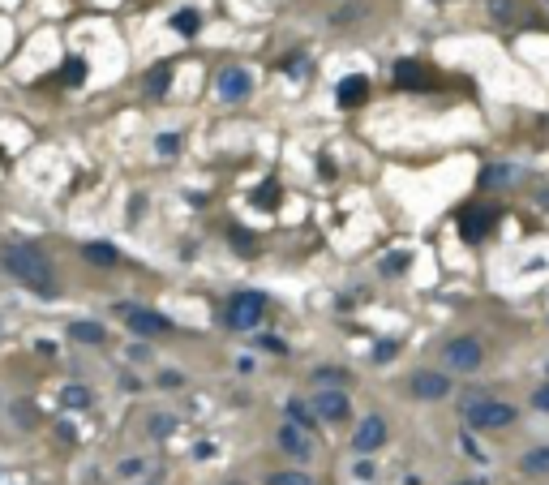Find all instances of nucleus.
I'll return each instance as SVG.
<instances>
[{
	"instance_id": "b1692460",
	"label": "nucleus",
	"mask_w": 549,
	"mask_h": 485,
	"mask_svg": "<svg viewBox=\"0 0 549 485\" xmlns=\"http://www.w3.org/2000/svg\"><path fill=\"white\" fill-rule=\"evenodd\" d=\"M60 403H64V408H90V391L77 386V382H69V386H60Z\"/></svg>"
},
{
	"instance_id": "7ed1b4c3",
	"label": "nucleus",
	"mask_w": 549,
	"mask_h": 485,
	"mask_svg": "<svg viewBox=\"0 0 549 485\" xmlns=\"http://www.w3.org/2000/svg\"><path fill=\"white\" fill-rule=\"evenodd\" d=\"M459 416H463L468 430H511L515 421H520V408H515V403H507V399L481 395V399H472V403H463Z\"/></svg>"
},
{
	"instance_id": "1a4fd4ad",
	"label": "nucleus",
	"mask_w": 549,
	"mask_h": 485,
	"mask_svg": "<svg viewBox=\"0 0 549 485\" xmlns=\"http://www.w3.org/2000/svg\"><path fill=\"white\" fill-rule=\"evenodd\" d=\"M386 438H391V421H386L382 412H369V416H361V425L352 430V451H357V456H374V451L386 447Z\"/></svg>"
},
{
	"instance_id": "20e7f679",
	"label": "nucleus",
	"mask_w": 549,
	"mask_h": 485,
	"mask_svg": "<svg viewBox=\"0 0 549 485\" xmlns=\"http://www.w3.org/2000/svg\"><path fill=\"white\" fill-rule=\"evenodd\" d=\"M498 223H502V211H498V206H485V202H472V206H463V211L455 215V228H459V236L468 240V245H481Z\"/></svg>"
},
{
	"instance_id": "8fccbe9b",
	"label": "nucleus",
	"mask_w": 549,
	"mask_h": 485,
	"mask_svg": "<svg viewBox=\"0 0 549 485\" xmlns=\"http://www.w3.org/2000/svg\"><path fill=\"white\" fill-rule=\"evenodd\" d=\"M545 369H549V365H545Z\"/></svg>"
},
{
	"instance_id": "a18cd8bd",
	"label": "nucleus",
	"mask_w": 549,
	"mask_h": 485,
	"mask_svg": "<svg viewBox=\"0 0 549 485\" xmlns=\"http://www.w3.org/2000/svg\"><path fill=\"white\" fill-rule=\"evenodd\" d=\"M459 485H481V481H459Z\"/></svg>"
},
{
	"instance_id": "2eb2a0df",
	"label": "nucleus",
	"mask_w": 549,
	"mask_h": 485,
	"mask_svg": "<svg viewBox=\"0 0 549 485\" xmlns=\"http://www.w3.org/2000/svg\"><path fill=\"white\" fill-rule=\"evenodd\" d=\"M520 168H515V164H485V168H481V185H485V189H507V185H515V181H520Z\"/></svg>"
},
{
	"instance_id": "72a5a7b5",
	"label": "nucleus",
	"mask_w": 549,
	"mask_h": 485,
	"mask_svg": "<svg viewBox=\"0 0 549 485\" xmlns=\"http://www.w3.org/2000/svg\"><path fill=\"white\" fill-rule=\"evenodd\" d=\"M305 69H309V60H305L301 52H296V56H288V60H283V73H288V77H305Z\"/></svg>"
},
{
	"instance_id": "0eeeda50",
	"label": "nucleus",
	"mask_w": 549,
	"mask_h": 485,
	"mask_svg": "<svg viewBox=\"0 0 549 485\" xmlns=\"http://www.w3.org/2000/svg\"><path fill=\"white\" fill-rule=\"evenodd\" d=\"M309 408H314L318 421H331V425L352 421V399H348L344 386H318V395L309 399Z\"/></svg>"
},
{
	"instance_id": "c85d7f7f",
	"label": "nucleus",
	"mask_w": 549,
	"mask_h": 485,
	"mask_svg": "<svg viewBox=\"0 0 549 485\" xmlns=\"http://www.w3.org/2000/svg\"><path fill=\"white\" fill-rule=\"evenodd\" d=\"M459 451H463L468 460H476V464H485V460H489L485 451H481V443L472 438V434H463V430H459Z\"/></svg>"
},
{
	"instance_id": "2f4dec72",
	"label": "nucleus",
	"mask_w": 549,
	"mask_h": 485,
	"mask_svg": "<svg viewBox=\"0 0 549 485\" xmlns=\"http://www.w3.org/2000/svg\"><path fill=\"white\" fill-rule=\"evenodd\" d=\"M257 348H262V352H274V357H288V344H283L279 335H257Z\"/></svg>"
},
{
	"instance_id": "f03ea898",
	"label": "nucleus",
	"mask_w": 549,
	"mask_h": 485,
	"mask_svg": "<svg viewBox=\"0 0 549 485\" xmlns=\"http://www.w3.org/2000/svg\"><path fill=\"white\" fill-rule=\"evenodd\" d=\"M266 297L262 293H253V288H236V293L219 305V327H228V331H257L262 327V318H266Z\"/></svg>"
},
{
	"instance_id": "ddd939ff",
	"label": "nucleus",
	"mask_w": 549,
	"mask_h": 485,
	"mask_svg": "<svg viewBox=\"0 0 549 485\" xmlns=\"http://www.w3.org/2000/svg\"><path fill=\"white\" fill-rule=\"evenodd\" d=\"M365 95H369V77H365V73H348L344 82L335 86V103L344 108V112H352V108L365 103Z\"/></svg>"
},
{
	"instance_id": "58836bf2",
	"label": "nucleus",
	"mask_w": 549,
	"mask_h": 485,
	"mask_svg": "<svg viewBox=\"0 0 549 485\" xmlns=\"http://www.w3.org/2000/svg\"><path fill=\"white\" fill-rule=\"evenodd\" d=\"M532 408H537V412H549V382L532 391Z\"/></svg>"
},
{
	"instance_id": "39448f33",
	"label": "nucleus",
	"mask_w": 549,
	"mask_h": 485,
	"mask_svg": "<svg viewBox=\"0 0 549 485\" xmlns=\"http://www.w3.org/2000/svg\"><path fill=\"white\" fill-rule=\"evenodd\" d=\"M442 365L450 374H476V369L485 365V348H481L476 335H455V339H446V348H442Z\"/></svg>"
},
{
	"instance_id": "4468645a",
	"label": "nucleus",
	"mask_w": 549,
	"mask_h": 485,
	"mask_svg": "<svg viewBox=\"0 0 549 485\" xmlns=\"http://www.w3.org/2000/svg\"><path fill=\"white\" fill-rule=\"evenodd\" d=\"M82 258H86L90 266H120V249L112 245V240H86Z\"/></svg>"
},
{
	"instance_id": "49530a36",
	"label": "nucleus",
	"mask_w": 549,
	"mask_h": 485,
	"mask_svg": "<svg viewBox=\"0 0 549 485\" xmlns=\"http://www.w3.org/2000/svg\"><path fill=\"white\" fill-rule=\"evenodd\" d=\"M228 485H245V481H228Z\"/></svg>"
},
{
	"instance_id": "f257e3e1",
	"label": "nucleus",
	"mask_w": 549,
	"mask_h": 485,
	"mask_svg": "<svg viewBox=\"0 0 549 485\" xmlns=\"http://www.w3.org/2000/svg\"><path fill=\"white\" fill-rule=\"evenodd\" d=\"M0 271H5L9 279H18L22 288H30L35 297H43V301H52L60 293L56 266L47 262V253L39 245H26V240H13V245L0 249Z\"/></svg>"
},
{
	"instance_id": "c756f323",
	"label": "nucleus",
	"mask_w": 549,
	"mask_h": 485,
	"mask_svg": "<svg viewBox=\"0 0 549 485\" xmlns=\"http://www.w3.org/2000/svg\"><path fill=\"white\" fill-rule=\"evenodd\" d=\"M489 18L494 22H515V0H489Z\"/></svg>"
},
{
	"instance_id": "a878e982",
	"label": "nucleus",
	"mask_w": 549,
	"mask_h": 485,
	"mask_svg": "<svg viewBox=\"0 0 549 485\" xmlns=\"http://www.w3.org/2000/svg\"><path fill=\"white\" fill-rule=\"evenodd\" d=\"M185 382H189V378L181 374V369H159V374H155V386H159V391H181Z\"/></svg>"
},
{
	"instance_id": "5701e85b",
	"label": "nucleus",
	"mask_w": 549,
	"mask_h": 485,
	"mask_svg": "<svg viewBox=\"0 0 549 485\" xmlns=\"http://www.w3.org/2000/svg\"><path fill=\"white\" fill-rule=\"evenodd\" d=\"M172 30H181V35H198V30H202V13H198V9L172 13Z\"/></svg>"
},
{
	"instance_id": "c03bdc74",
	"label": "nucleus",
	"mask_w": 549,
	"mask_h": 485,
	"mask_svg": "<svg viewBox=\"0 0 549 485\" xmlns=\"http://www.w3.org/2000/svg\"><path fill=\"white\" fill-rule=\"evenodd\" d=\"M318 172H322V181H331V176H335V164H331V159H327V155H322V159H318Z\"/></svg>"
},
{
	"instance_id": "79ce46f5",
	"label": "nucleus",
	"mask_w": 549,
	"mask_h": 485,
	"mask_svg": "<svg viewBox=\"0 0 549 485\" xmlns=\"http://www.w3.org/2000/svg\"><path fill=\"white\" fill-rule=\"evenodd\" d=\"M215 456V443H198L193 447V460H211Z\"/></svg>"
},
{
	"instance_id": "ea45409f",
	"label": "nucleus",
	"mask_w": 549,
	"mask_h": 485,
	"mask_svg": "<svg viewBox=\"0 0 549 485\" xmlns=\"http://www.w3.org/2000/svg\"><path fill=\"white\" fill-rule=\"evenodd\" d=\"M116 386H120V391H142L138 374H120V378H116Z\"/></svg>"
},
{
	"instance_id": "9b49d317",
	"label": "nucleus",
	"mask_w": 549,
	"mask_h": 485,
	"mask_svg": "<svg viewBox=\"0 0 549 485\" xmlns=\"http://www.w3.org/2000/svg\"><path fill=\"white\" fill-rule=\"evenodd\" d=\"M215 90H219L223 103H245L253 95V73L249 69H223L215 77Z\"/></svg>"
},
{
	"instance_id": "f8f14e48",
	"label": "nucleus",
	"mask_w": 549,
	"mask_h": 485,
	"mask_svg": "<svg viewBox=\"0 0 549 485\" xmlns=\"http://www.w3.org/2000/svg\"><path fill=\"white\" fill-rule=\"evenodd\" d=\"M391 82L399 90H429L433 77H429V69H425L421 60H395L391 64Z\"/></svg>"
},
{
	"instance_id": "f3484780",
	"label": "nucleus",
	"mask_w": 549,
	"mask_h": 485,
	"mask_svg": "<svg viewBox=\"0 0 549 485\" xmlns=\"http://www.w3.org/2000/svg\"><path fill=\"white\" fill-rule=\"evenodd\" d=\"M520 473H528V477H549V447L524 451V456H520Z\"/></svg>"
},
{
	"instance_id": "6ab92c4d",
	"label": "nucleus",
	"mask_w": 549,
	"mask_h": 485,
	"mask_svg": "<svg viewBox=\"0 0 549 485\" xmlns=\"http://www.w3.org/2000/svg\"><path fill=\"white\" fill-rule=\"evenodd\" d=\"M146 90L155 95V99H164V95L172 90V64H155V69L146 73Z\"/></svg>"
},
{
	"instance_id": "4c0bfd02",
	"label": "nucleus",
	"mask_w": 549,
	"mask_h": 485,
	"mask_svg": "<svg viewBox=\"0 0 549 485\" xmlns=\"http://www.w3.org/2000/svg\"><path fill=\"white\" fill-rule=\"evenodd\" d=\"M232 240H236V253H245V258L253 253V236L245 228H232Z\"/></svg>"
},
{
	"instance_id": "473e14b6",
	"label": "nucleus",
	"mask_w": 549,
	"mask_h": 485,
	"mask_svg": "<svg viewBox=\"0 0 549 485\" xmlns=\"http://www.w3.org/2000/svg\"><path fill=\"white\" fill-rule=\"evenodd\" d=\"M352 477H357V481H374L378 473H374V460H369V456H357V464H352Z\"/></svg>"
},
{
	"instance_id": "aec40b11",
	"label": "nucleus",
	"mask_w": 549,
	"mask_h": 485,
	"mask_svg": "<svg viewBox=\"0 0 549 485\" xmlns=\"http://www.w3.org/2000/svg\"><path fill=\"white\" fill-rule=\"evenodd\" d=\"M86 73H90V69H86V60H82V56H69V60L60 64V82H64V86H82V82H86Z\"/></svg>"
},
{
	"instance_id": "423d86ee",
	"label": "nucleus",
	"mask_w": 549,
	"mask_h": 485,
	"mask_svg": "<svg viewBox=\"0 0 549 485\" xmlns=\"http://www.w3.org/2000/svg\"><path fill=\"white\" fill-rule=\"evenodd\" d=\"M112 314H120L125 318V327L133 331V335H142V339H151V335H164L172 322L159 314V310H151V305H133V301H116L112 305Z\"/></svg>"
},
{
	"instance_id": "dca6fc26",
	"label": "nucleus",
	"mask_w": 549,
	"mask_h": 485,
	"mask_svg": "<svg viewBox=\"0 0 549 485\" xmlns=\"http://www.w3.org/2000/svg\"><path fill=\"white\" fill-rule=\"evenodd\" d=\"M69 339L82 348H99L107 339V331H103V322H69Z\"/></svg>"
},
{
	"instance_id": "a211bd4d",
	"label": "nucleus",
	"mask_w": 549,
	"mask_h": 485,
	"mask_svg": "<svg viewBox=\"0 0 549 485\" xmlns=\"http://www.w3.org/2000/svg\"><path fill=\"white\" fill-rule=\"evenodd\" d=\"M283 416H288L292 425H301V430H314V425H318V416H314V408H309L305 399H288V403H283Z\"/></svg>"
},
{
	"instance_id": "cd10ccee",
	"label": "nucleus",
	"mask_w": 549,
	"mask_h": 485,
	"mask_svg": "<svg viewBox=\"0 0 549 485\" xmlns=\"http://www.w3.org/2000/svg\"><path fill=\"white\" fill-rule=\"evenodd\" d=\"M142 473H146V460H142V456H129V460L116 464V477H120V481H133V477H142Z\"/></svg>"
},
{
	"instance_id": "393cba45",
	"label": "nucleus",
	"mask_w": 549,
	"mask_h": 485,
	"mask_svg": "<svg viewBox=\"0 0 549 485\" xmlns=\"http://www.w3.org/2000/svg\"><path fill=\"white\" fill-rule=\"evenodd\" d=\"M253 206L274 211V206H279V185H274V181H262V189H253Z\"/></svg>"
},
{
	"instance_id": "f704fd0d",
	"label": "nucleus",
	"mask_w": 549,
	"mask_h": 485,
	"mask_svg": "<svg viewBox=\"0 0 549 485\" xmlns=\"http://www.w3.org/2000/svg\"><path fill=\"white\" fill-rule=\"evenodd\" d=\"M305 481H309L305 473H270L266 477V485H305Z\"/></svg>"
},
{
	"instance_id": "7c9ffc66",
	"label": "nucleus",
	"mask_w": 549,
	"mask_h": 485,
	"mask_svg": "<svg viewBox=\"0 0 549 485\" xmlns=\"http://www.w3.org/2000/svg\"><path fill=\"white\" fill-rule=\"evenodd\" d=\"M155 151L164 155V159H172L176 151H181V134H159V138H155Z\"/></svg>"
},
{
	"instance_id": "a19ab883",
	"label": "nucleus",
	"mask_w": 549,
	"mask_h": 485,
	"mask_svg": "<svg viewBox=\"0 0 549 485\" xmlns=\"http://www.w3.org/2000/svg\"><path fill=\"white\" fill-rule=\"evenodd\" d=\"M35 352H39V357H56V344H52V339H35Z\"/></svg>"
},
{
	"instance_id": "9d476101",
	"label": "nucleus",
	"mask_w": 549,
	"mask_h": 485,
	"mask_svg": "<svg viewBox=\"0 0 549 485\" xmlns=\"http://www.w3.org/2000/svg\"><path fill=\"white\" fill-rule=\"evenodd\" d=\"M274 447H279L288 460H296V464H309V460L318 456L314 434H309V430H301V425H292V421H283L279 430H274Z\"/></svg>"
},
{
	"instance_id": "de8ad7c7",
	"label": "nucleus",
	"mask_w": 549,
	"mask_h": 485,
	"mask_svg": "<svg viewBox=\"0 0 549 485\" xmlns=\"http://www.w3.org/2000/svg\"><path fill=\"white\" fill-rule=\"evenodd\" d=\"M0 477H5V468H0Z\"/></svg>"
},
{
	"instance_id": "09e8293b",
	"label": "nucleus",
	"mask_w": 549,
	"mask_h": 485,
	"mask_svg": "<svg viewBox=\"0 0 549 485\" xmlns=\"http://www.w3.org/2000/svg\"><path fill=\"white\" fill-rule=\"evenodd\" d=\"M305 485H314V481H305Z\"/></svg>"
},
{
	"instance_id": "e433bc0d",
	"label": "nucleus",
	"mask_w": 549,
	"mask_h": 485,
	"mask_svg": "<svg viewBox=\"0 0 549 485\" xmlns=\"http://www.w3.org/2000/svg\"><path fill=\"white\" fill-rule=\"evenodd\" d=\"M125 352H129V361H151V344H146V339H133Z\"/></svg>"
},
{
	"instance_id": "412c9836",
	"label": "nucleus",
	"mask_w": 549,
	"mask_h": 485,
	"mask_svg": "<svg viewBox=\"0 0 549 485\" xmlns=\"http://www.w3.org/2000/svg\"><path fill=\"white\" fill-rule=\"evenodd\" d=\"M172 430H176V416L172 412H151L146 416V434H151V438L164 443V438H172Z\"/></svg>"
},
{
	"instance_id": "6e6552de",
	"label": "nucleus",
	"mask_w": 549,
	"mask_h": 485,
	"mask_svg": "<svg viewBox=\"0 0 549 485\" xmlns=\"http://www.w3.org/2000/svg\"><path fill=\"white\" fill-rule=\"evenodd\" d=\"M450 391H455V382H450L446 369H416V374H408V395H412V399L438 403V399H446Z\"/></svg>"
},
{
	"instance_id": "bb28decb",
	"label": "nucleus",
	"mask_w": 549,
	"mask_h": 485,
	"mask_svg": "<svg viewBox=\"0 0 549 485\" xmlns=\"http://www.w3.org/2000/svg\"><path fill=\"white\" fill-rule=\"evenodd\" d=\"M408 266H412V253H408V249L382 258V275H399V271H408Z\"/></svg>"
},
{
	"instance_id": "4be33fe9",
	"label": "nucleus",
	"mask_w": 549,
	"mask_h": 485,
	"mask_svg": "<svg viewBox=\"0 0 549 485\" xmlns=\"http://www.w3.org/2000/svg\"><path fill=\"white\" fill-rule=\"evenodd\" d=\"M309 382H318V386H344L348 382V369L344 365H318L314 374H309Z\"/></svg>"
},
{
	"instance_id": "c9c22d12",
	"label": "nucleus",
	"mask_w": 549,
	"mask_h": 485,
	"mask_svg": "<svg viewBox=\"0 0 549 485\" xmlns=\"http://www.w3.org/2000/svg\"><path fill=\"white\" fill-rule=\"evenodd\" d=\"M395 352H399V344H395V339H382V344L374 348V361H378V365H386V361L395 357Z\"/></svg>"
},
{
	"instance_id": "37998d69",
	"label": "nucleus",
	"mask_w": 549,
	"mask_h": 485,
	"mask_svg": "<svg viewBox=\"0 0 549 485\" xmlns=\"http://www.w3.org/2000/svg\"><path fill=\"white\" fill-rule=\"evenodd\" d=\"M56 434H60V438H64V443H73V438H77V430H73L69 421H56Z\"/></svg>"
}]
</instances>
